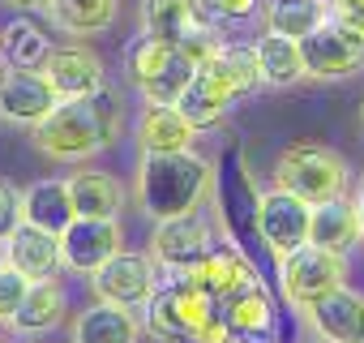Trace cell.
Returning <instances> with one entry per match:
<instances>
[{
    "label": "cell",
    "instance_id": "30",
    "mask_svg": "<svg viewBox=\"0 0 364 343\" xmlns=\"http://www.w3.org/2000/svg\"><path fill=\"white\" fill-rule=\"evenodd\" d=\"M0 56L5 65H22V69H43L52 56V39L31 22V18H14L0 31Z\"/></svg>",
    "mask_w": 364,
    "mask_h": 343
},
{
    "label": "cell",
    "instance_id": "33",
    "mask_svg": "<svg viewBox=\"0 0 364 343\" xmlns=\"http://www.w3.org/2000/svg\"><path fill=\"white\" fill-rule=\"evenodd\" d=\"M22 219H26V211H22V194H18L9 181H0V241H9V236L18 232Z\"/></svg>",
    "mask_w": 364,
    "mask_h": 343
},
{
    "label": "cell",
    "instance_id": "36",
    "mask_svg": "<svg viewBox=\"0 0 364 343\" xmlns=\"http://www.w3.org/2000/svg\"><path fill=\"white\" fill-rule=\"evenodd\" d=\"M5 5H14V9H43L48 0H5Z\"/></svg>",
    "mask_w": 364,
    "mask_h": 343
},
{
    "label": "cell",
    "instance_id": "1",
    "mask_svg": "<svg viewBox=\"0 0 364 343\" xmlns=\"http://www.w3.org/2000/svg\"><path fill=\"white\" fill-rule=\"evenodd\" d=\"M120 137V99L116 90H95L86 99H60V107L31 129V142L56 163H82Z\"/></svg>",
    "mask_w": 364,
    "mask_h": 343
},
{
    "label": "cell",
    "instance_id": "18",
    "mask_svg": "<svg viewBox=\"0 0 364 343\" xmlns=\"http://www.w3.org/2000/svg\"><path fill=\"white\" fill-rule=\"evenodd\" d=\"M137 339H141L137 309L95 300L90 309L73 317V343H137Z\"/></svg>",
    "mask_w": 364,
    "mask_h": 343
},
{
    "label": "cell",
    "instance_id": "6",
    "mask_svg": "<svg viewBox=\"0 0 364 343\" xmlns=\"http://www.w3.org/2000/svg\"><path fill=\"white\" fill-rule=\"evenodd\" d=\"M343 283H347V253H334L309 241L287 258H279V292L291 309H309L321 296L338 292Z\"/></svg>",
    "mask_w": 364,
    "mask_h": 343
},
{
    "label": "cell",
    "instance_id": "25",
    "mask_svg": "<svg viewBox=\"0 0 364 343\" xmlns=\"http://www.w3.org/2000/svg\"><path fill=\"white\" fill-rule=\"evenodd\" d=\"M176 107H180V116H185L198 133L202 129H215V125H223V116H228V107H232V99L223 95V86L206 73V69H198L193 73V82L180 90V99H176Z\"/></svg>",
    "mask_w": 364,
    "mask_h": 343
},
{
    "label": "cell",
    "instance_id": "5",
    "mask_svg": "<svg viewBox=\"0 0 364 343\" xmlns=\"http://www.w3.org/2000/svg\"><path fill=\"white\" fill-rule=\"evenodd\" d=\"M124 69H129V82L141 90L146 103H176L180 90H185L193 82V73H198V65L180 48H171L163 39H150V35H141L124 52Z\"/></svg>",
    "mask_w": 364,
    "mask_h": 343
},
{
    "label": "cell",
    "instance_id": "38",
    "mask_svg": "<svg viewBox=\"0 0 364 343\" xmlns=\"http://www.w3.org/2000/svg\"><path fill=\"white\" fill-rule=\"evenodd\" d=\"M0 78H5V56H0Z\"/></svg>",
    "mask_w": 364,
    "mask_h": 343
},
{
    "label": "cell",
    "instance_id": "35",
    "mask_svg": "<svg viewBox=\"0 0 364 343\" xmlns=\"http://www.w3.org/2000/svg\"><path fill=\"white\" fill-rule=\"evenodd\" d=\"M355 215H360V245H364V176L355 185Z\"/></svg>",
    "mask_w": 364,
    "mask_h": 343
},
{
    "label": "cell",
    "instance_id": "40",
    "mask_svg": "<svg viewBox=\"0 0 364 343\" xmlns=\"http://www.w3.org/2000/svg\"><path fill=\"white\" fill-rule=\"evenodd\" d=\"M360 116H364V112H360Z\"/></svg>",
    "mask_w": 364,
    "mask_h": 343
},
{
    "label": "cell",
    "instance_id": "7",
    "mask_svg": "<svg viewBox=\"0 0 364 343\" xmlns=\"http://www.w3.org/2000/svg\"><path fill=\"white\" fill-rule=\"evenodd\" d=\"M159 270L163 266L150 253L120 249L90 275V292H95V300H112V305H124V309H146L154 300V292L163 287Z\"/></svg>",
    "mask_w": 364,
    "mask_h": 343
},
{
    "label": "cell",
    "instance_id": "15",
    "mask_svg": "<svg viewBox=\"0 0 364 343\" xmlns=\"http://www.w3.org/2000/svg\"><path fill=\"white\" fill-rule=\"evenodd\" d=\"M43 73L52 78V86L60 90V99H86V95H95V90L107 86L103 60L90 48H52Z\"/></svg>",
    "mask_w": 364,
    "mask_h": 343
},
{
    "label": "cell",
    "instance_id": "34",
    "mask_svg": "<svg viewBox=\"0 0 364 343\" xmlns=\"http://www.w3.org/2000/svg\"><path fill=\"white\" fill-rule=\"evenodd\" d=\"M330 18L364 39V0H330Z\"/></svg>",
    "mask_w": 364,
    "mask_h": 343
},
{
    "label": "cell",
    "instance_id": "22",
    "mask_svg": "<svg viewBox=\"0 0 364 343\" xmlns=\"http://www.w3.org/2000/svg\"><path fill=\"white\" fill-rule=\"evenodd\" d=\"M309 241L334 253H347L360 241V215H355V198H334L313 206V223H309Z\"/></svg>",
    "mask_w": 364,
    "mask_h": 343
},
{
    "label": "cell",
    "instance_id": "37",
    "mask_svg": "<svg viewBox=\"0 0 364 343\" xmlns=\"http://www.w3.org/2000/svg\"><path fill=\"white\" fill-rule=\"evenodd\" d=\"M215 343H253V339H245V334H236V330H228V334H219Z\"/></svg>",
    "mask_w": 364,
    "mask_h": 343
},
{
    "label": "cell",
    "instance_id": "9",
    "mask_svg": "<svg viewBox=\"0 0 364 343\" xmlns=\"http://www.w3.org/2000/svg\"><path fill=\"white\" fill-rule=\"evenodd\" d=\"M309 223H313V206L287 189H266L257 198V241L274 253L287 258L291 249L309 245Z\"/></svg>",
    "mask_w": 364,
    "mask_h": 343
},
{
    "label": "cell",
    "instance_id": "24",
    "mask_svg": "<svg viewBox=\"0 0 364 343\" xmlns=\"http://www.w3.org/2000/svg\"><path fill=\"white\" fill-rule=\"evenodd\" d=\"M137 18H141V35H150V39H163V43H171V48H180L202 22L193 18V5L189 0H141V9H137Z\"/></svg>",
    "mask_w": 364,
    "mask_h": 343
},
{
    "label": "cell",
    "instance_id": "21",
    "mask_svg": "<svg viewBox=\"0 0 364 343\" xmlns=\"http://www.w3.org/2000/svg\"><path fill=\"white\" fill-rule=\"evenodd\" d=\"M69 194H73V211L86 219H116L124 206V185L112 172H73Z\"/></svg>",
    "mask_w": 364,
    "mask_h": 343
},
{
    "label": "cell",
    "instance_id": "27",
    "mask_svg": "<svg viewBox=\"0 0 364 343\" xmlns=\"http://www.w3.org/2000/svg\"><path fill=\"white\" fill-rule=\"evenodd\" d=\"M60 317H65V287L56 279H35L9 326L22 334H43L52 326H60Z\"/></svg>",
    "mask_w": 364,
    "mask_h": 343
},
{
    "label": "cell",
    "instance_id": "11",
    "mask_svg": "<svg viewBox=\"0 0 364 343\" xmlns=\"http://www.w3.org/2000/svg\"><path fill=\"white\" fill-rule=\"evenodd\" d=\"M60 107V90L52 86V78L43 69H22V65H5L0 78V116L9 125H39Z\"/></svg>",
    "mask_w": 364,
    "mask_h": 343
},
{
    "label": "cell",
    "instance_id": "13",
    "mask_svg": "<svg viewBox=\"0 0 364 343\" xmlns=\"http://www.w3.org/2000/svg\"><path fill=\"white\" fill-rule=\"evenodd\" d=\"M185 275H189L206 296H215L219 305H223V300H232V296H240L245 287H253V283L262 279V275H257V266H253L236 245H228V241H223V245H215V249H210L193 270H185Z\"/></svg>",
    "mask_w": 364,
    "mask_h": 343
},
{
    "label": "cell",
    "instance_id": "29",
    "mask_svg": "<svg viewBox=\"0 0 364 343\" xmlns=\"http://www.w3.org/2000/svg\"><path fill=\"white\" fill-rule=\"evenodd\" d=\"M330 18V0H270L266 5V31L304 39Z\"/></svg>",
    "mask_w": 364,
    "mask_h": 343
},
{
    "label": "cell",
    "instance_id": "39",
    "mask_svg": "<svg viewBox=\"0 0 364 343\" xmlns=\"http://www.w3.org/2000/svg\"><path fill=\"white\" fill-rule=\"evenodd\" d=\"M0 266H5V258H0Z\"/></svg>",
    "mask_w": 364,
    "mask_h": 343
},
{
    "label": "cell",
    "instance_id": "8",
    "mask_svg": "<svg viewBox=\"0 0 364 343\" xmlns=\"http://www.w3.org/2000/svg\"><path fill=\"white\" fill-rule=\"evenodd\" d=\"M300 52H304V78L313 82H343L364 69V39L338 26L334 18H326L313 35H304Z\"/></svg>",
    "mask_w": 364,
    "mask_h": 343
},
{
    "label": "cell",
    "instance_id": "19",
    "mask_svg": "<svg viewBox=\"0 0 364 343\" xmlns=\"http://www.w3.org/2000/svg\"><path fill=\"white\" fill-rule=\"evenodd\" d=\"M228 99H245L253 95L266 78H262V60H257V43H219V52L202 65Z\"/></svg>",
    "mask_w": 364,
    "mask_h": 343
},
{
    "label": "cell",
    "instance_id": "2",
    "mask_svg": "<svg viewBox=\"0 0 364 343\" xmlns=\"http://www.w3.org/2000/svg\"><path fill=\"white\" fill-rule=\"evenodd\" d=\"M210 185H215L210 159H202L193 150H167V154H141L133 198L154 223H163V219L198 211L206 202Z\"/></svg>",
    "mask_w": 364,
    "mask_h": 343
},
{
    "label": "cell",
    "instance_id": "10",
    "mask_svg": "<svg viewBox=\"0 0 364 343\" xmlns=\"http://www.w3.org/2000/svg\"><path fill=\"white\" fill-rule=\"evenodd\" d=\"M210 249H215V228L198 211L154 223V236H150V258L163 270H193Z\"/></svg>",
    "mask_w": 364,
    "mask_h": 343
},
{
    "label": "cell",
    "instance_id": "26",
    "mask_svg": "<svg viewBox=\"0 0 364 343\" xmlns=\"http://www.w3.org/2000/svg\"><path fill=\"white\" fill-rule=\"evenodd\" d=\"M223 317H228V330L245 334V339H266L274 330V296L266 292V283L257 279L253 287H245L240 296L223 300Z\"/></svg>",
    "mask_w": 364,
    "mask_h": 343
},
{
    "label": "cell",
    "instance_id": "20",
    "mask_svg": "<svg viewBox=\"0 0 364 343\" xmlns=\"http://www.w3.org/2000/svg\"><path fill=\"white\" fill-rule=\"evenodd\" d=\"M43 14L65 35H103L120 18V0H48Z\"/></svg>",
    "mask_w": 364,
    "mask_h": 343
},
{
    "label": "cell",
    "instance_id": "17",
    "mask_svg": "<svg viewBox=\"0 0 364 343\" xmlns=\"http://www.w3.org/2000/svg\"><path fill=\"white\" fill-rule=\"evenodd\" d=\"M133 133H137L141 154L189 150V146H193V137H198V129H193L185 116H180V107H176V103H146V107H141V116H137V125H133Z\"/></svg>",
    "mask_w": 364,
    "mask_h": 343
},
{
    "label": "cell",
    "instance_id": "16",
    "mask_svg": "<svg viewBox=\"0 0 364 343\" xmlns=\"http://www.w3.org/2000/svg\"><path fill=\"white\" fill-rule=\"evenodd\" d=\"M5 262L22 270L26 279H52L60 270V236L22 219L18 232L5 241Z\"/></svg>",
    "mask_w": 364,
    "mask_h": 343
},
{
    "label": "cell",
    "instance_id": "32",
    "mask_svg": "<svg viewBox=\"0 0 364 343\" xmlns=\"http://www.w3.org/2000/svg\"><path fill=\"white\" fill-rule=\"evenodd\" d=\"M31 283H35V279H26V275H22V270H14L9 262L0 266V322H14V313L22 309V300H26Z\"/></svg>",
    "mask_w": 364,
    "mask_h": 343
},
{
    "label": "cell",
    "instance_id": "28",
    "mask_svg": "<svg viewBox=\"0 0 364 343\" xmlns=\"http://www.w3.org/2000/svg\"><path fill=\"white\" fill-rule=\"evenodd\" d=\"M257 60H262V78L266 86H291L304 78V52H300V39H287V35H274L266 31L257 39Z\"/></svg>",
    "mask_w": 364,
    "mask_h": 343
},
{
    "label": "cell",
    "instance_id": "3",
    "mask_svg": "<svg viewBox=\"0 0 364 343\" xmlns=\"http://www.w3.org/2000/svg\"><path fill=\"white\" fill-rule=\"evenodd\" d=\"M146 330L159 343H215L228 334L223 305L206 296L185 270H167V283L146 305Z\"/></svg>",
    "mask_w": 364,
    "mask_h": 343
},
{
    "label": "cell",
    "instance_id": "23",
    "mask_svg": "<svg viewBox=\"0 0 364 343\" xmlns=\"http://www.w3.org/2000/svg\"><path fill=\"white\" fill-rule=\"evenodd\" d=\"M22 211H26V223H39L48 232H65L77 211H73V194H69V181H39L22 194Z\"/></svg>",
    "mask_w": 364,
    "mask_h": 343
},
{
    "label": "cell",
    "instance_id": "31",
    "mask_svg": "<svg viewBox=\"0 0 364 343\" xmlns=\"http://www.w3.org/2000/svg\"><path fill=\"white\" fill-rule=\"evenodd\" d=\"M193 5V18L202 22V26H223V22H245V18H253L257 14V5L262 0H189Z\"/></svg>",
    "mask_w": 364,
    "mask_h": 343
},
{
    "label": "cell",
    "instance_id": "4",
    "mask_svg": "<svg viewBox=\"0 0 364 343\" xmlns=\"http://www.w3.org/2000/svg\"><path fill=\"white\" fill-rule=\"evenodd\" d=\"M270 176H274V189H287V194L304 198L309 206L347 198V189H351L347 159L334 154L330 146H317V142H291V146L274 159V172H270Z\"/></svg>",
    "mask_w": 364,
    "mask_h": 343
},
{
    "label": "cell",
    "instance_id": "12",
    "mask_svg": "<svg viewBox=\"0 0 364 343\" xmlns=\"http://www.w3.org/2000/svg\"><path fill=\"white\" fill-rule=\"evenodd\" d=\"M124 249V232L116 219H86L77 215L60 232V266L73 275H95L112 253Z\"/></svg>",
    "mask_w": 364,
    "mask_h": 343
},
{
    "label": "cell",
    "instance_id": "14",
    "mask_svg": "<svg viewBox=\"0 0 364 343\" xmlns=\"http://www.w3.org/2000/svg\"><path fill=\"white\" fill-rule=\"evenodd\" d=\"M304 313H309V326H313L317 339H326V343H364V292L343 283L338 292L321 296Z\"/></svg>",
    "mask_w": 364,
    "mask_h": 343
}]
</instances>
